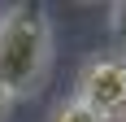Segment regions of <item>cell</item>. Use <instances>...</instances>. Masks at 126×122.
Listing matches in <instances>:
<instances>
[{
  "label": "cell",
  "mask_w": 126,
  "mask_h": 122,
  "mask_svg": "<svg viewBox=\"0 0 126 122\" xmlns=\"http://www.w3.org/2000/svg\"><path fill=\"white\" fill-rule=\"evenodd\" d=\"M52 61V26L39 4H13L0 18V87L13 100L31 96Z\"/></svg>",
  "instance_id": "6da1fadb"
},
{
  "label": "cell",
  "mask_w": 126,
  "mask_h": 122,
  "mask_svg": "<svg viewBox=\"0 0 126 122\" xmlns=\"http://www.w3.org/2000/svg\"><path fill=\"white\" fill-rule=\"evenodd\" d=\"M74 100L100 113L104 122L126 118V57H96L78 70Z\"/></svg>",
  "instance_id": "7a4b0ae2"
},
{
  "label": "cell",
  "mask_w": 126,
  "mask_h": 122,
  "mask_svg": "<svg viewBox=\"0 0 126 122\" xmlns=\"http://www.w3.org/2000/svg\"><path fill=\"white\" fill-rule=\"evenodd\" d=\"M48 122H104V118H100V113H91L87 105H78V100H65V105L52 109Z\"/></svg>",
  "instance_id": "3957f363"
},
{
  "label": "cell",
  "mask_w": 126,
  "mask_h": 122,
  "mask_svg": "<svg viewBox=\"0 0 126 122\" xmlns=\"http://www.w3.org/2000/svg\"><path fill=\"white\" fill-rule=\"evenodd\" d=\"M109 26H113V35H117V44L126 48V0L109 9Z\"/></svg>",
  "instance_id": "277c9868"
},
{
  "label": "cell",
  "mask_w": 126,
  "mask_h": 122,
  "mask_svg": "<svg viewBox=\"0 0 126 122\" xmlns=\"http://www.w3.org/2000/svg\"><path fill=\"white\" fill-rule=\"evenodd\" d=\"M9 105H13V96L4 92V87H0V122H4V113H9Z\"/></svg>",
  "instance_id": "5b68a950"
},
{
  "label": "cell",
  "mask_w": 126,
  "mask_h": 122,
  "mask_svg": "<svg viewBox=\"0 0 126 122\" xmlns=\"http://www.w3.org/2000/svg\"><path fill=\"white\" fill-rule=\"evenodd\" d=\"M122 122H126V118H122Z\"/></svg>",
  "instance_id": "8992f818"
}]
</instances>
